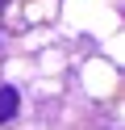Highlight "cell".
<instances>
[{
	"mask_svg": "<svg viewBox=\"0 0 125 130\" xmlns=\"http://www.w3.org/2000/svg\"><path fill=\"white\" fill-rule=\"evenodd\" d=\"M17 113V88H0V122H8Z\"/></svg>",
	"mask_w": 125,
	"mask_h": 130,
	"instance_id": "obj_1",
	"label": "cell"
},
{
	"mask_svg": "<svg viewBox=\"0 0 125 130\" xmlns=\"http://www.w3.org/2000/svg\"><path fill=\"white\" fill-rule=\"evenodd\" d=\"M4 9H8V0H0V13H4Z\"/></svg>",
	"mask_w": 125,
	"mask_h": 130,
	"instance_id": "obj_2",
	"label": "cell"
}]
</instances>
